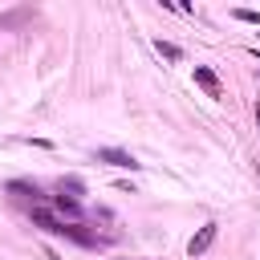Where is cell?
<instances>
[{
  "instance_id": "5b68a950",
  "label": "cell",
  "mask_w": 260,
  "mask_h": 260,
  "mask_svg": "<svg viewBox=\"0 0 260 260\" xmlns=\"http://www.w3.org/2000/svg\"><path fill=\"white\" fill-rule=\"evenodd\" d=\"M65 240H77V244H85V248H93L98 244V236L93 232H81V223H65V232H61Z\"/></svg>"
},
{
  "instance_id": "277c9868",
  "label": "cell",
  "mask_w": 260,
  "mask_h": 260,
  "mask_svg": "<svg viewBox=\"0 0 260 260\" xmlns=\"http://www.w3.org/2000/svg\"><path fill=\"white\" fill-rule=\"evenodd\" d=\"M32 223H37V228H45L49 236H61V232H65V219H57L49 207H32Z\"/></svg>"
},
{
  "instance_id": "8992f818",
  "label": "cell",
  "mask_w": 260,
  "mask_h": 260,
  "mask_svg": "<svg viewBox=\"0 0 260 260\" xmlns=\"http://www.w3.org/2000/svg\"><path fill=\"white\" fill-rule=\"evenodd\" d=\"M154 49H158V57H167V61H183V49H179L175 41H162V37H158Z\"/></svg>"
},
{
  "instance_id": "6da1fadb",
  "label": "cell",
  "mask_w": 260,
  "mask_h": 260,
  "mask_svg": "<svg viewBox=\"0 0 260 260\" xmlns=\"http://www.w3.org/2000/svg\"><path fill=\"white\" fill-rule=\"evenodd\" d=\"M98 162H110V167H122V171H138L142 167L130 150H118V146H102L98 150Z\"/></svg>"
},
{
  "instance_id": "7a4b0ae2",
  "label": "cell",
  "mask_w": 260,
  "mask_h": 260,
  "mask_svg": "<svg viewBox=\"0 0 260 260\" xmlns=\"http://www.w3.org/2000/svg\"><path fill=\"white\" fill-rule=\"evenodd\" d=\"M215 236H219V223H203L195 236H191V244H187V256L195 260V256H203L211 244H215Z\"/></svg>"
},
{
  "instance_id": "9c48e42d",
  "label": "cell",
  "mask_w": 260,
  "mask_h": 260,
  "mask_svg": "<svg viewBox=\"0 0 260 260\" xmlns=\"http://www.w3.org/2000/svg\"><path fill=\"white\" fill-rule=\"evenodd\" d=\"M256 126H260V106H256Z\"/></svg>"
},
{
  "instance_id": "30bf717a",
  "label": "cell",
  "mask_w": 260,
  "mask_h": 260,
  "mask_svg": "<svg viewBox=\"0 0 260 260\" xmlns=\"http://www.w3.org/2000/svg\"><path fill=\"white\" fill-rule=\"evenodd\" d=\"M252 53H256V57H260V49H252Z\"/></svg>"
},
{
  "instance_id": "3957f363",
  "label": "cell",
  "mask_w": 260,
  "mask_h": 260,
  "mask_svg": "<svg viewBox=\"0 0 260 260\" xmlns=\"http://www.w3.org/2000/svg\"><path fill=\"white\" fill-rule=\"evenodd\" d=\"M195 85H199V89H203L207 98H215V102L223 98V85H219V77H215V73H211L207 65H195Z\"/></svg>"
},
{
  "instance_id": "ba28073f",
  "label": "cell",
  "mask_w": 260,
  "mask_h": 260,
  "mask_svg": "<svg viewBox=\"0 0 260 260\" xmlns=\"http://www.w3.org/2000/svg\"><path fill=\"white\" fill-rule=\"evenodd\" d=\"M232 16L244 20V24H256V28H260V12H256V8H232Z\"/></svg>"
},
{
  "instance_id": "52a82bcc",
  "label": "cell",
  "mask_w": 260,
  "mask_h": 260,
  "mask_svg": "<svg viewBox=\"0 0 260 260\" xmlns=\"http://www.w3.org/2000/svg\"><path fill=\"white\" fill-rule=\"evenodd\" d=\"M53 207H57V211H65V215H77V211H81L73 195H57V199H53Z\"/></svg>"
}]
</instances>
